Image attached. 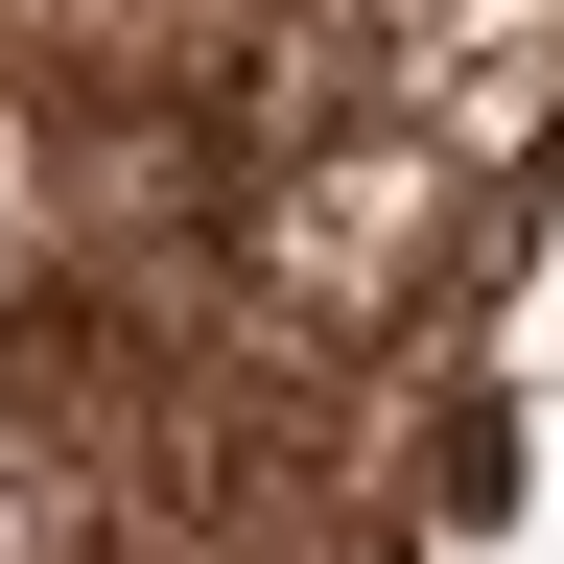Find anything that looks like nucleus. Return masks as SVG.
Masks as SVG:
<instances>
[{
	"label": "nucleus",
	"instance_id": "obj_1",
	"mask_svg": "<svg viewBox=\"0 0 564 564\" xmlns=\"http://www.w3.org/2000/svg\"><path fill=\"white\" fill-rule=\"evenodd\" d=\"M423 236H447V165H423V141H352V165H306V188L259 212V259L306 282L329 329H377L400 282H423Z\"/></svg>",
	"mask_w": 564,
	"mask_h": 564
},
{
	"label": "nucleus",
	"instance_id": "obj_2",
	"mask_svg": "<svg viewBox=\"0 0 564 564\" xmlns=\"http://www.w3.org/2000/svg\"><path fill=\"white\" fill-rule=\"evenodd\" d=\"M95 518H118V494H95V423H47L24 377H0V564H95Z\"/></svg>",
	"mask_w": 564,
	"mask_h": 564
}]
</instances>
